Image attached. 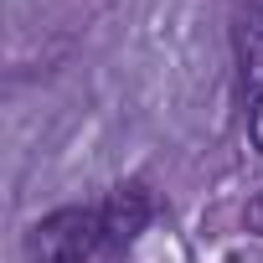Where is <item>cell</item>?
Masks as SVG:
<instances>
[{"label": "cell", "mask_w": 263, "mask_h": 263, "mask_svg": "<svg viewBox=\"0 0 263 263\" xmlns=\"http://www.w3.org/2000/svg\"><path fill=\"white\" fill-rule=\"evenodd\" d=\"M242 217H248V227H253V232H258V237H263V196H253V201H248V212H242Z\"/></svg>", "instance_id": "obj_5"}, {"label": "cell", "mask_w": 263, "mask_h": 263, "mask_svg": "<svg viewBox=\"0 0 263 263\" xmlns=\"http://www.w3.org/2000/svg\"><path fill=\"white\" fill-rule=\"evenodd\" d=\"M150 212H155V201H150V191L140 181L119 186L103 201V248H129V242L150 227Z\"/></svg>", "instance_id": "obj_2"}, {"label": "cell", "mask_w": 263, "mask_h": 263, "mask_svg": "<svg viewBox=\"0 0 263 263\" xmlns=\"http://www.w3.org/2000/svg\"><path fill=\"white\" fill-rule=\"evenodd\" d=\"M103 248V206H62L26 232V263H83Z\"/></svg>", "instance_id": "obj_1"}, {"label": "cell", "mask_w": 263, "mask_h": 263, "mask_svg": "<svg viewBox=\"0 0 263 263\" xmlns=\"http://www.w3.org/2000/svg\"><path fill=\"white\" fill-rule=\"evenodd\" d=\"M237 62L242 88L263 93V0H237Z\"/></svg>", "instance_id": "obj_3"}, {"label": "cell", "mask_w": 263, "mask_h": 263, "mask_svg": "<svg viewBox=\"0 0 263 263\" xmlns=\"http://www.w3.org/2000/svg\"><path fill=\"white\" fill-rule=\"evenodd\" d=\"M248 140H253V150L263 155V93L253 98V114H248Z\"/></svg>", "instance_id": "obj_4"}]
</instances>
